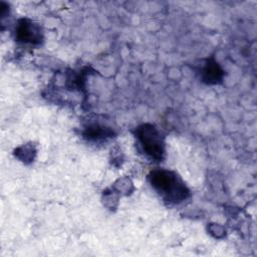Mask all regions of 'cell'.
Segmentation results:
<instances>
[{"mask_svg":"<svg viewBox=\"0 0 257 257\" xmlns=\"http://www.w3.org/2000/svg\"><path fill=\"white\" fill-rule=\"evenodd\" d=\"M150 180L152 186L170 202L179 203L189 195L185 184L171 171H154L150 175Z\"/></svg>","mask_w":257,"mask_h":257,"instance_id":"obj_1","label":"cell"},{"mask_svg":"<svg viewBox=\"0 0 257 257\" xmlns=\"http://www.w3.org/2000/svg\"><path fill=\"white\" fill-rule=\"evenodd\" d=\"M138 137L146 154L160 161L164 155V145L161 135L152 124H143L138 128Z\"/></svg>","mask_w":257,"mask_h":257,"instance_id":"obj_2","label":"cell"},{"mask_svg":"<svg viewBox=\"0 0 257 257\" xmlns=\"http://www.w3.org/2000/svg\"><path fill=\"white\" fill-rule=\"evenodd\" d=\"M17 39L22 42L38 43L41 39L39 28L27 19H22L17 25L16 29Z\"/></svg>","mask_w":257,"mask_h":257,"instance_id":"obj_3","label":"cell"},{"mask_svg":"<svg viewBox=\"0 0 257 257\" xmlns=\"http://www.w3.org/2000/svg\"><path fill=\"white\" fill-rule=\"evenodd\" d=\"M223 75L224 71L222 70L220 65L214 60H209L203 69L202 78L206 83L214 84L221 81Z\"/></svg>","mask_w":257,"mask_h":257,"instance_id":"obj_4","label":"cell"},{"mask_svg":"<svg viewBox=\"0 0 257 257\" xmlns=\"http://www.w3.org/2000/svg\"><path fill=\"white\" fill-rule=\"evenodd\" d=\"M111 135L112 132L109 128H105L99 125H90L84 132V136L89 140H98L106 137H111Z\"/></svg>","mask_w":257,"mask_h":257,"instance_id":"obj_5","label":"cell"}]
</instances>
